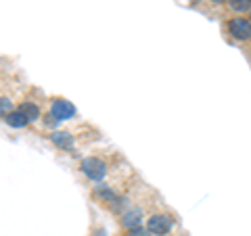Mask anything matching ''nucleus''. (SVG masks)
I'll list each match as a JSON object with an SVG mask.
<instances>
[{"label": "nucleus", "instance_id": "ddd939ff", "mask_svg": "<svg viewBox=\"0 0 251 236\" xmlns=\"http://www.w3.org/2000/svg\"><path fill=\"white\" fill-rule=\"evenodd\" d=\"M214 2H230V0H214Z\"/></svg>", "mask_w": 251, "mask_h": 236}, {"label": "nucleus", "instance_id": "7ed1b4c3", "mask_svg": "<svg viewBox=\"0 0 251 236\" xmlns=\"http://www.w3.org/2000/svg\"><path fill=\"white\" fill-rule=\"evenodd\" d=\"M147 230L155 236H163L172 230V219L168 215H153L147 224Z\"/></svg>", "mask_w": 251, "mask_h": 236}, {"label": "nucleus", "instance_id": "423d86ee", "mask_svg": "<svg viewBox=\"0 0 251 236\" xmlns=\"http://www.w3.org/2000/svg\"><path fill=\"white\" fill-rule=\"evenodd\" d=\"M50 138H52V142L57 144L59 148H72L74 146V138L69 136L67 132H54Z\"/></svg>", "mask_w": 251, "mask_h": 236}, {"label": "nucleus", "instance_id": "9b49d317", "mask_svg": "<svg viewBox=\"0 0 251 236\" xmlns=\"http://www.w3.org/2000/svg\"><path fill=\"white\" fill-rule=\"evenodd\" d=\"M0 109H2V117H6V115H9V113H13L11 111V100L9 98H2V100H0Z\"/></svg>", "mask_w": 251, "mask_h": 236}, {"label": "nucleus", "instance_id": "1a4fd4ad", "mask_svg": "<svg viewBox=\"0 0 251 236\" xmlns=\"http://www.w3.org/2000/svg\"><path fill=\"white\" fill-rule=\"evenodd\" d=\"M230 9L232 11H251V0H230Z\"/></svg>", "mask_w": 251, "mask_h": 236}, {"label": "nucleus", "instance_id": "6e6552de", "mask_svg": "<svg viewBox=\"0 0 251 236\" xmlns=\"http://www.w3.org/2000/svg\"><path fill=\"white\" fill-rule=\"evenodd\" d=\"M19 111H23V115H25L29 121H36L38 117H40V109H38L34 103H23Z\"/></svg>", "mask_w": 251, "mask_h": 236}, {"label": "nucleus", "instance_id": "f8f14e48", "mask_svg": "<svg viewBox=\"0 0 251 236\" xmlns=\"http://www.w3.org/2000/svg\"><path fill=\"white\" fill-rule=\"evenodd\" d=\"M46 123H49V125H57V123H59V119H57V117H54V115L50 113L49 117H46Z\"/></svg>", "mask_w": 251, "mask_h": 236}, {"label": "nucleus", "instance_id": "0eeeda50", "mask_svg": "<svg viewBox=\"0 0 251 236\" xmlns=\"http://www.w3.org/2000/svg\"><path fill=\"white\" fill-rule=\"evenodd\" d=\"M4 121L9 125H13V128H23V125H25L29 119L23 115V111H13V113H9L4 117Z\"/></svg>", "mask_w": 251, "mask_h": 236}, {"label": "nucleus", "instance_id": "20e7f679", "mask_svg": "<svg viewBox=\"0 0 251 236\" xmlns=\"http://www.w3.org/2000/svg\"><path fill=\"white\" fill-rule=\"evenodd\" d=\"M50 113L57 117L59 121H63V119H69V117L75 115V107L69 103V100H65V98H57V100H52Z\"/></svg>", "mask_w": 251, "mask_h": 236}, {"label": "nucleus", "instance_id": "f257e3e1", "mask_svg": "<svg viewBox=\"0 0 251 236\" xmlns=\"http://www.w3.org/2000/svg\"><path fill=\"white\" fill-rule=\"evenodd\" d=\"M82 171L86 176H88L90 180H103L105 178V174H107V165L100 161V159H97V157H88V159H84L82 161Z\"/></svg>", "mask_w": 251, "mask_h": 236}, {"label": "nucleus", "instance_id": "39448f33", "mask_svg": "<svg viewBox=\"0 0 251 236\" xmlns=\"http://www.w3.org/2000/svg\"><path fill=\"white\" fill-rule=\"evenodd\" d=\"M140 217H143V211H140V209H130V211H126V213H124L122 224L130 230V228L140 226Z\"/></svg>", "mask_w": 251, "mask_h": 236}, {"label": "nucleus", "instance_id": "f03ea898", "mask_svg": "<svg viewBox=\"0 0 251 236\" xmlns=\"http://www.w3.org/2000/svg\"><path fill=\"white\" fill-rule=\"evenodd\" d=\"M228 29H230V36L237 38V40H249L251 38V21L249 19L234 17L228 23Z\"/></svg>", "mask_w": 251, "mask_h": 236}, {"label": "nucleus", "instance_id": "4468645a", "mask_svg": "<svg viewBox=\"0 0 251 236\" xmlns=\"http://www.w3.org/2000/svg\"><path fill=\"white\" fill-rule=\"evenodd\" d=\"M249 19H251V11H249Z\"/></svg>", "mask_w": 251, "mask_h": 236}, {"label": "nucleus", "instance_id": "9d476101", "mask_svg": "<svg viewBox=\"0 0 251 236\" xmlns=\"http://www.w3.org/2000/svg\"><path fill=\"white\" fill-rule=\"evenodd\" d=\"M151 232L147 230V228H143V226H136V228H130V232H128V236H149Z\"/></svg>", "mask_w": 251, "mask_h": 236}]
</instances>
